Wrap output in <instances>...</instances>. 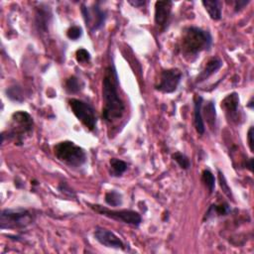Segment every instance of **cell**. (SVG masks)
Wrapping results in <instances>:
<instances>
[{
  "mask_svg": "<svg viewBox=\"0 0 254 254\" xmlns=\"http://www.w3.org/2000/svg\"><path fill=\"white\" fill-rule=\"evenodd\" d=\"M181 78L182 73L178 69L164 70L160 73L159 81L155 88L163 94H172L178 89Z\"/></svg>",
  "mask_w": 254,
  "mask_h": 254,
  "instance_id": "52a82bcc",
  "label": "cell"
},
{
  "mask_svg": "<svg viewBox=\"0 0 254 254\" xmlns=\"http://www.w3.org/2000/svg\"><path fill=\"white\" fill-rule=\"evenodd\" d=\"M54 153L59 161L73 168L82 166L88 159L86 151L72 141H63L56 144Z\"/></svg>",
  "mask_w": 254,
  "mask_h": 254,
  "instance_id": "3957f363",
  "label": "cell"
},
{
  "mask_svg": "<svg viewBox=\"0 0 254 254\" xmlns=\"http://www.w3.org/2000/svg\"><path fill=\"white\" fill-rule=\"evenodd\" d=\"M172 10L171 1H157L155 4V23L161 27L165 28L167 26L169 17H170Z\"/></svg>",
  "mask_w": 254,
  "mask_h": 254,
  "instance_id": "7c38bea8",
  "label": "cell"
},
{
  "mask_svg": "<svg viewBox=\"0 0 254 254\" xmlns=\"http://www.w3.org/2000/svg\"><path fill=\"white\" fill-rule=\"evenodd\" d=\"M81 12L84 22H86L87 26H89L91 31L95 32L104 26L107 19V13L99 5L96 4L91 8L83 5Z\"/></svg>",
  "mask_w": 254,
  "mask_h": 254,
  "instance_id": "9c48e42d",
  "label": "cell"
},
{
  "mask_svg": "<svg viewBox=\"0 0 254 254\" xmlns=\"http://www.w3.org/2000/svg\"><path fill=\"white\" fill-rule=\"evenodd\" d=\"M33 119L29 113L25 111H17L11 117L9 134L12 138H22L25 134L32 131Z\"/></svg>",
  "mask_w": 254,
  "mask_h": 254,
  "instance_id": "ba28073f",
  "label": "cell"
},
{
  "mask_svg": "<svg viewBox=\"0 0 254 254\" xmlns=\"http://www.w3.org/2000/svg\"><path fill=\"white\" fill-rule=\"evenodd\" d=\"M218 181H219V185H220V188L222 189V192L229 198V199H232V194H231V190L225 180V177L223 175V173L218 170Z\"/></svg>",
  "mask_w": 254,
  "mask_h": 254,
  "instance_id": "603a6c76",
  "label": "cell"
},
{
  "mask_svg": "<svg viewBox=\"0 0 254 254\" xmlns=\"http://www.w3.org/2000/svg\"><path fill=\"white\" fill-rule=\"evenodd\" d=\"M109 164H110V168H111L112 176L119 177L127 170V164L120 159L112 158V159H110Z\"/></svg>",
  "mask_w": 254,
  "mask_h": 254,
  "instance_id": "e0dca14e",
  "label": "cell"
},
{
  "mask_svg": "<svg viewBox=\"0 0 254 254\" xmlns=\"http://www.w3.org/2000/svg\"><path fill=\"white\" fill-rule=\"evenodd\" d=\"M247 139H248L249 148H250L251 152H253V127L252 126L249 128V131L247 133Z\"/></svg>",
  "mask_w": 254,
  "mask_h": 254,
  "instance_id": "484cf974",
  "label": "cell"
},
{
  "mask_svg": "<svg viewBox=\"0 0 254 254\" xmlns=\"http://www.w3.org/2000/svg\"><path fill=\"white\" fill-rule=\"evenodd\" d=\"M69 104L75 117L89 130H95V128L97 127L98 119L94 108L88 103L76 99L70 100Z\"/></svg>",
  "mask_w": 254,
  "mask_h": 254,
  "instance_id": "5b68a950",
  "label": "cell"
},
{
  "mask_svg": "<svg viewBox=\"0 0 254 254\" xmlns=\"http://www.w3.org/2000/svg\"><path fill=\"white\" fill-rule=\"evenodd\" d=\"M129 3L135 7H141L144 6L146 4V1H138V0H135V1H132V0H129Z\"/></svg>",
  "mask_w": 254,
  "mask_h": 254,
  "instance_id": "83f0119b",
  "label": "cell"
},
{
  "mask_svg": "<svg viewBox=\"0 0 254 254\" xmlns=\"http://www.w3.org/2000/svg\"><path fill=\"white\" fill-rule=\"evenodd\" d=\"M249 1H245V0H238V1L235 2V10H240L241 8H243L246 4H248Z\"/></svg>",
  "mask_w": 254,
  "mask_h": 254,
  "instance_id": "4316f807",
  "label": "cell"
},
{
  "mask_svg": "<svg viewBox=\"0 0 254 254\" xmlns=\"http://www.w3.org/2000/svg\"><path fill=\"white\" fill-rule=\"evenodd\" d=\"M65 87L68 93L70 94H76L81 90L82 87V83L81 81L75 77V76H71L66 80L65 83Z\"/></svg>",
  "mask_w": 254,
  "mask_h": 254,
  "instance_id": "ac0fdd59",
  "label": "cell"
},
{
  "mask_svg": "<svg viewBox=\"0 0 254 254\" xmlns=\"http://www.w3.org/2000/svg\"><path fill=\"white\" fill-rule=\"evenodd\" d=\"M106 202L109 206L117 207L122 204V197L116 191H110L106 195Z\"/></svg>",
  "mask_w": 254,
  "mask_h": 254,
  "instance_id": "d6986e66",
  "label": "cell"
},
{
  "mask_svg": "<svg viewBox=\"0 0 254 254\" xmlns=\"http://www.w3.org/2000/svg\"><path fill=\"white\" fill-rule=\"evenodd\" d=\"M81 35H82V30L78 26H73L67 32L68 38L71 40H73V41L79 39L81 37Z\"/></svg>",
  "mask_w": 254,
  "mask_h": 254,
  "instance_id": "d4e9b609",
  "label": "cell"
},
{
  "mask_svg": "<svg viewBox=\"0 0 254 254\" xmlns=\"http://www.w3.org/2000/svg\"><path fill=\"white\" fill-rule=\"evenodd\" d=\"M75 58L78 63H89L91 61V54L86 49H78L75 53Z\"/></svg>",
  "mask_w": 254,
  "mask_h": 254,
  "instance_id": "cb8c5ba5",
  "label": "cell"
},
{
  "mask_svg": "<svg viewBox=\"0 0 254 254\" xmlns=\"http://www.w3.org/2000/svg\"><path fill=\"white\" fill-rule=\"evenodd\" d=\"M202 180L205 183V185L207 186V188L209 189L210 194H212L215 190V187H216V178H215L214 174L209 170H205L203 172Z\"/></svg>",
  "mask_w": 254,
  "mask_h": 254,
  "instance_id": "ffe728a7",
  "label": "cell"
},
{
  "mask_svg": "<svg viewBox=\"0 0 254 254\" xmlns=\"http://www.w3.org/2000/svg\"><path fill=\"white\" fill-rule=\"evenodd\" d=\"M221 67H222V62L220 59H218V58L211 59L207 63V65L205 66V68L203 69L201 73L198 75L197 82H202V81L206 80L208 77H210L212 74H214L217 71H218Z\"/></svg>",
  "mask_w": 254,
  "mask_h": 254,
  "instance_id": "5bb4252c",
  "label": "cell"
},
{
  "mask_svg": "<svg viewBox=\"0 0 254 254\" xmlns=\"http://www.w3.org/2000/svg\"><path fill=\"white\" fill-rule=\"evenodd\" d=\"M91 208L105 217L115 219L117 221H122L127 224H131L134 226H138L142 221L141 216L134 211H130V210L113 211L100 205H91Z\"/></svg>",
  "mask_w": 254,
  "mask_h": 254,
  "instance_id": "8992f818",
  "label": "cell"
},
{
  "mask_svg": "<svg viewBox=\"0 0 254 254\" xmlns=\"http://www.w3.org/2000/svg\"><path fill=\"white\" fill-rule=\"evenodd\" d=\"M203 5L212 19L219 20L221 18L222 3L218 0H207V1H203Z\"/></svg>",
  "mask_w": 254,
  "mask_h": 254,
  "instance_id": "9a60e30c",
  "label": "cell"
},
{
  "mask_svg": "<svg viewBox=\"0 0 254 254\" xmlns=\"http://www.w3.org/2000/svg\"><path fill=\"white\" fill-rule=\"evenodd\" d=\"M118 76L113 66L107 68L103 80L104 109L103 117L109 123H114L121 119L125 106L118 93Z\"/></svg>",
  "mask_w": 254,
  "mask_h": 254,
  "instance_id": "6da1fadb",
  "label": "cell"
},
{
  "mask_svg": "<svg viewBox=\"0 0 254 254\" xmlns=\"http://www.w3.org/2000/svg\"><path fill=\"white\" fill-rule=\"evenodd\" d=\"M221 109L224 110L227 120L232 124H240L242 121V112L239 109V97L236 93L228 95L221 102Z\"/></svg>",
  "mask_w": 254,
  "mask_h": 254,
  "instance_id": "30bf717a",
  "label": "cell"
},
{
  "mask_svg": "<svg viewBox=\"0 0 254 254\" xmlns=\"http://www.w3.org/2000/svg\"><path fill=\"white\" fill-rule=\"evenodd\" d=\"M32 222V216L30 212L24 209H7L2 211L0 227L5 228H22L26 227Z\"/></svg>",
  "mask_w": 254,
  "mask_h": 254,
  "instance_id": "277c9868",
  "label": "cell"
},
{
  "mask_svg": "<svg viewBox=\"0 0 254 254\" xmlns=\"http://www.w3.org/2000/svg\"><path fill=\"white\" fill-rule=\"evenodd\" d=\"M95 237L96 239L103 245L110 248H116V249H124L125 245L122 242V240L115 235L112 231L103 228V227H98L95 231Z\"/></svg>",
  "mask_w": 254,
  "mask_h": 254,
  "instance_id": "8fae6325",
  "label": "cell"
},
{
  "mask_svg": "<svg viewBox=\"0 0 254 254\" xmlns=\"http://www.w3.org/2000/svg\"><path fill=\"white\" fill-rule=\"evenodd\" d=\"M203 98L202 97H196L195 99V109H194V123L196 130L199 134L203 135L205 133V123H204V118H203Z\"/></svg>",
  "mask_w": 254,
  "mask_h": 254,
  "instance_id": "4fadbf2b",
  "label": "cell"
},
{
  "mask_svg": "<svg viewBox=\"0 0 254 254\" xmlns=\"http://www.w3.org/2000/svg\"><path fill=\"white\" fill-rule=\"evenodd\" d=\"M209 212H214V214L218 216H226L230 212V209L227 204H220L212 206Z\"/></svg>",
  "mask_w": 254,
  "mask_h": 254,
  "instance_id": "7402d4cb",
  "label": "cell"
},
{
  "mask_svg": "<svg viewBox=\"0 0 254 254\" xmlns=\"http://www.w3.org/2000/svg\"><path fill=\"white\" fill-rule=\"evenodd\" d=\"M204 116L207 118L208 124L211 126V128L216 127V121H217V112H216V107L213 102H209L205 108H204Z\"/></svg>",
  "mask_w": 254,
  "mask_h": 254,
  "instance_id": "2e32d148",
  "label": "cell"
},
{
  "mask_svg": "<svg viewBox=\"0 0 254 254\" xmlns=\"http://www.w3.org/2000/svg\"><path fill=\"white\" fill-rule=\"evenodd\" d=\"M213 38L210 32L199 27H187L183 30L181 38V51L184 57L196 58L201 52L209 50L212 46Z\"/></svg>",
  "mask_w": 254,
  "mask_h": 254,
  "instance_id": "7a4b0ae2",
  "label": "cell"
},
{
  "mask_svg": "<svg viewBox=\"0 0 254 254\" xmlns=\"http://www.w3.org/2000/svg\"><path fill=\"white\" fill-rule=\"evenodd\" d=\"M172 158L178 163V165H179L182 169H184V170H187V169H189L190 166H191V163H190L189 158H188L186 155H184L183 153L176 152L175 154L172 155Z\"/></svg>",
  "mask_w": 254,
  "mask_h": 254,
  "instance_id": "44dd1931",
  "label": "cell"
}]
</instances>
